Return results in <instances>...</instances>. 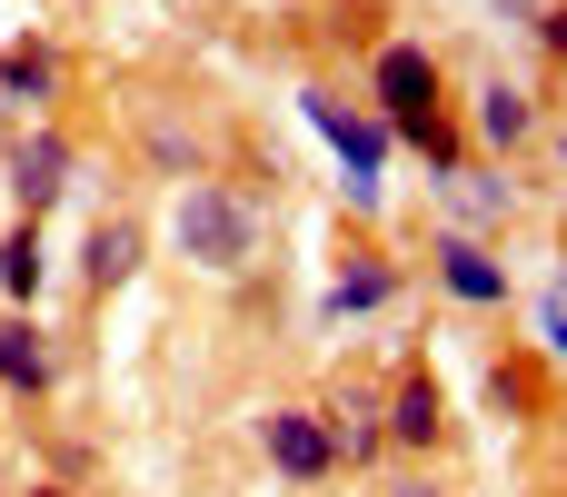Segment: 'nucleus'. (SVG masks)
<instances>
[{"label": "nucleus", "mask_w": 567, "mask_h": 497, "mask_svg": "<svg viewBox=\"0 0 567 497\" xmlns=\"http://www.w3.org/2000/svg\"><path fill=\"white\" fill-rule=\"evenodd\" d=\"M269 209H279V189H249V179H179V189H169V249H179L199 279H249L259 249H269Z\"/></svg>", "instance_id": "1"}, {"label": "nucleus", "mask_w": 567, "mask_h": 497, "mask_svg": "<svg viewBox=\"0 0 567 497\" xmlns=\"http://www.w3.org/2000/svg\"><path fill=\"white\" fill-rule=\"evenodd\" d=\"M299 120L339 149V199H349L359 219H379V209H389V120H379L369 100H349L339 80H309V90H299Z\"/></svg>", "instance_id": "2"}, {"label": "nucleus", "mask_w": 567, "mask_h": 497, "mask_svg": "<svg viewBox=\"0 0 567 497\" xmlns=\"http://www.w3.org/2000/svg\"><path fill=\"white\" fill-rule=\"evenodd\" d=\"M0 179H10V209H20V219H50V209L80 189V139H70L60 120H30V130L0 149Z\"/></svg>", "instance_id": "3"}, {"label": "nucleus", "mask_w": 567, "mask_h": 497, "mask_svg": "<svg viewBox=\"0 0 567 497\" xmlns=\"http://www.w3.org/2000/svg\"><path fill=\"white\" fill-rule=\"evenodd\" d=\"M369 110L399 130V120H419V110H458L449 100V60L429 50V40H379L369 50Z\"/></svg>", "instance_id": "4"}, {"label": "nucleus", "mask_w": 567, "mask_h": 497, "mask_svg": "<svg viewBox=\"0 0 567 497\" xmlns=\"http://www.w3.org/2000/svg\"><path fill=\"white\" fill-rule=\"evenodd\" d=\"M458 130H468V149H488V159H518V149H538L548 110H538V90H528V80L488 70V80H468V100H458Z\"/></svg>", "instance_id": "5"}, {"label": "nucleus", "mask_w": 567, "mask_h": 497, "mask_svg": "<svg viewBox=\"0 0 567 497\" xmlns=\"http://www.w3.org/2000/svg\"><path fill=\"white\" fill-rule=\"evenodd\" d=\"M379 428H389V458H409V468H439V448L458 438L439 369H399V389L379 398Z\"/></svg>", "instance_id": "6"}, {"label": "nucleus", "mask_w": 567, "mask_h": 497, "mask_svg": "<svg viewBox=\"0 0 567 497\" xmlns=\"http://www.w3.org/2000/svg\"><path fill=\"white\" fill-rule=\"evenodd\" d=\"M259 458H269V478H289V488H329V478H339L329 418H319L309 398H279V408L259 418Z\"/></svg>", "instance_id": "7"}, {"label": "nucleus", "mask_w": 567, "mask_h": 497, "mask_svg": "<svg viewBox=\"0 0 567 497\" xmlns=\"http://www.w3.org/2000/svg\"><path fill=\"white\" fill-rule=\"evenodd\" d=\"M429 279H439V299H458V309H508V299H518L498 239H468V229H439V239H429Z\"/></svg>", "instance_id": "8"}, {"label": "nucleus", "mask_w": 567, "mask_h": 497, "mask_svg": "<svg viewBox=\"0 0 567 497\" xmlns=\"http://www.w3.org/2000/svg\"><path fill=\"white\" fill-rule=\"evenodd\" d=\"M399 289H409V269H399L389 249H359V259H339V269H329V289H319V329L379 319V309H399Z\"/></svg>", "instance_id": "9"}, {"label": "nucleus", "mask_w": 567, "mask_h": 497, "mask_svg": "<svg viewBox=\"0 0 567 497\" xmlns=\"http://www.w3.org/2000/svg\"><path fill=\"white\" fill-rule=\"evenodd\" d=\"M60 389V339L40 329V309H0V398L40 408Z\"/></svg>", "instance_id": "10"}, {"label": "nucleus", "mask_w": 567, "mask_h": 497, "mask_svg": "<svg viewBox=\"0 0 567 497\" xmlns=\"http://www.w3.org/2000/svg\"><path fill=\"white\" fill-rule=\"evenodd\" d=\"M439 209H449V229H468V239H498V229L518 219V179H508V169H478V159H458V169L439 179Z\"/></svg>", "instance_id": "11"}, {"label": "nucleus", "mask_w": 567, "mask_h": 497, "mask_svg": "<svg viewBox=\"0 0 567 497\" xmlns=\"http://www.w3.org/2000/svg\"><path fill=\"white\" fill-rule=\"evenodd\" d=\"M140 259H150V229H140L130 209H100L90 239H80V289H90V299H120V289L140 279Z\"/></svg>", "instance_id": "12"}, {"label": "nucleus", "mask_w": 567, "mask_h": 497, "mask_svg": "<svg viewBox=\"0 0 567 497\" xmlns=\"http://www.w3.org/2000/svg\"><path fill=\"white\" fill-rule=\"evenodd\" d=\"M60 80H70V70H60V40L20 30V40L0 50V110H10V120H50V110H60Z\"/></svg>", "instance_id": "13"}, {"label": "nucleus", "mask_w": 567, "mask_h": 497, "mask_svg": "<svg viewBox=\"0 0 567 497\" xmlns=\"http://www.w3.org/2000/svg\"><path fill=\"white\" fill-rule=\"evenodd\" d=\"M140 159H150V179H209V139H199V120H179V110H140Z\"/></svg>", "instance_id": "14"}, {"label": "nucleus", "mask_w": 567, "mask_h": 497, "mask_svg": "<svg viewBox=\"0 0 567 497\" xmlns=\"http://www.w3.org/2000/svg\"><path fill=\"white\" fill-rule=\"evenodd\" d=\"M319 418H329V448H339V468H349V478L389 468V428H379V398H369V389H339Z\"/></svg>", "instance_id": "15"}, {"label": "nucleus", "mask_w": 567, "mask_h": 497, "mask_svg": "<svg viewBox=\"0 0 567 497\" xmlns=\"http://www.w3.org/2000/svg\"><path fill=\"white\" fill-rule=\"evenodd\" d=\"M40 289H50V239H40V219H10L0 229V299L40 309Z\"/></svg>", "instance_id": "16"}, {"label": "nucleus", "mask_w": 567, "mask_h": 497, "mask_svg": "<svg viewBox=\"0 0 567 497\" xmlns=\"http://www.w3.org/2000/svg\"><path fill=\"white\" fill-rule=\"evenodd\" d=\"M389 149H419V159H429V189H439V179L468 159V130H458V110H419V120L389 130Z\"/></svg>", "instance_id": "17"}, {"label": "nucleus", "mask_w": 567, "mask_h": 497, "mask_svg": "<svg viewBox=\"0 0 567 497\" xmlns=\"http://www.w3.org/2000/svg\"><path fill=\"white\" fill-rule=\"evenodd\" d=\"M528 40H538V60H548V70H567V0H538Z\"/></svg>", "instance_id": "18"}, {"label": "nucleus", "mask_w": 567, "mask_h": 497, "mask_svg": "<svg viewBox=\"0 0 567 497\" xmlns=\"http://www.w3.org/2000/svg\"><path fill=\"white\" fill-rule=\"evenodd\" d=\"M488 408H498V418L528 408V369H518V359H488Z\"/></svg>", "instance_id": "19"}, {"label": "nucleus", "mask_w": 567, "mask_h": 497, "mask_svg": "<svg viewBox=\"0 0 567 497\" xmlns=\"http://www.w3.org/2000/svg\"><path fill=\"white\" fill-rule=\"evenodd\" d=\"M538 349H548V359L567 369V279L548 289V309H538Z\"/></svg>", "instance_id": "20"}, {"label": "nucleus", "mask_w": 567, "mask_h": 497, "mask_svg": "<svg viewBox=\"0 0 567 497\" xmlns=\"http://www.w3.org/2000/svg\"><path fill=\"white\" fill-rule=\"evenodd\" d=\"M379 497H449V478H439V468H399Z\"/></svg>", "instance_id": "21"}, {"label": "nucleus", "mask_w": 567, "mask_h": 497, "mask_svg": "<svg viewBox=\"0 0 567 497\" xmlns=\"http://www.w3.org/2000/svg\"><path fill=\"white\" fill-rule=\"evenodd\" d=\"M20 497H90V488H70V478H30Z\"/></svg>", "instance_id": "22"}, {"label": "nucleus", "mask_w": 567, "mask_h": 497, "mask_svg": "<svg viewBox=\"0 0 567 497\" xmlns=\"http://www.w3.org/2000/svg\"><path fill=\"white\" fill-rule=\"evenodd\" d=\"M558 159H567V120H558Z\"/></svg>", "instance_id": "23"}]
</instances>
